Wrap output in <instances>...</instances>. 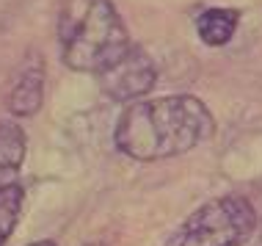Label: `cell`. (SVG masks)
<instances>
[{
    "mask_svg": "<svg viewBox=\"0 0 262 246\" xmlns=\"http://www.w3.org/2000/svg\"><path fill=\"white\" fill-rule=\"evenodd\" d=\"M215 130L207 105L190 94L138 100L122 111L113 141L127 158L152 163L166 160L207 141Z\"/></svg>",
    "mask_w": 262,
    "mask_h": 246,
    "instance_id": "6da1fadb",
    "label": "cell"
},
{
    "mask_svg": "<svg viewBox=\"0 0 262 246\" xmlns=\"http://www.w3.org/2000/svg\"><path fill=\"white\" fill-rule=\"evenodd\" d=\"M61 58L75 72H105L130 47L127 28L111 0H67L58 17Z\"/></svg>",
    "mask_w": 262,
    "mask_h": 246,
    "instance_id": "7a4b0ae2",
    "label": "cell"
},
{
    "mask_svg": "<svg viewBox=\"0 0 262 246\" xmlns=\"http://www.w3.org/2000/svg\"><path fill=\"white\" fill-rule=\"evenodd\" d=\"M155 80H158V67H155L152 55L138 45H130L116 64L100 72L102 91L116 102H130L144 97L146 91H152Z\"/></svg>",
    "mask_w": 262,
    "mask_h": 246,
    "instance_id": "277c9868",
    "label": "cell"
},
{
    "mask_svg": "<svg viewBox=\"0 0 262 246\" xmlns=\"http://www.w3.org/2000/svg\"><path fill=\"white\" fill-rule=\"evenodd\" d=\"M25 133L14 122H0V188H9L17 182V174L25 160Z\"/></svg>",
    "mask_w": 262,
    "mask_h": 246,
    "instance_id": "8992f818",
    "label": "cell"
},
{
    "mask_svg": "<svg viewBox=\"0 0 262 246\" xmlns=\"http://www.w3.org/2000/svg\"><path fill=\"white\" fill-rule=\"evenodd\" d=\"M31 246H55L53 241H39V243H31Z\"/></svg>",
    "mask_w": 262,
    "mask_h": 246,
    "instance_id": "9c48e42d",
    "label": "cell"
},
{
    "mask_svg": "<svg viewBox=\"0 0 262 246\" xmlns=\"http://www.w3.org/2000/svg\"><path fill=\"white\" fill-rule=\"evenodd\" d=\"M257 227V213L246 196L226 194L190 213L168 246H243Z\"/></svg>",
    "mask_w": 262,
    "mask_h": 246,
    "instance_id": "3957f363",
    "label": "cell"
},
{
    "mask_svg": "<svg viewBox=\"0 0 262 246\" xmlns=\"http://www.w3.org/2000/svg\"><path fill=\"white\" fill-rule=\"evenodd\" d=\"M89 246H102V243H89Z\"/></svg>",
    "mask_w": 262,
    "mask_h": 246,
    "instance_id": "30bf717a",
    "label": "cell"
},
{
    "mask_svg": "<svg viewBox=\"0 0 262 246\" xmlns=\"http://www.w3.org/2000/svg\"><path fill=\"white\" fill-rule=\"evenodd\" d=\"M237 23H240V11L235 9H207L196 19V31H199L204 45L221 47L235 36Z\"/></svg>",
    "mask_w": 262,
    "mask_h": 246,
    "instance_id": "52a82bcc",
    "label": "cell"
},
{
    "mask_svg": "<svg viewBox=\"0 0 262 246\" xmlns=\"http://www.w3.org/2000/svg\"><path fill=\"white\" fill-rule=\"evenodd\" d=\"M41 100H45V69L41 64H36L23 69V75L9 91L6 105L14 116H33L41 108Z\"/></svg>",
    "mask_w": 262,
    "mask_h": 246,
    "instance_id": "5b68a950",
    "label": "cell"
},
{
    "mask_svg": "<svg viewBox=\"0 0 262 246\" xmlns=\"http://www.w3.org/2000/svg\"><path fill=\"white\" fill-rule=\"evenodd\" d=\"M23 188L14 182L9 188H0V246L9 241V235L14 233L23 213Z\"/></svg>",
    "mask_w": 262,
    "mask_h": 246,
    "instance_id": "ba28073f",
    "label": "cell"
}]
</instances>
